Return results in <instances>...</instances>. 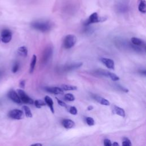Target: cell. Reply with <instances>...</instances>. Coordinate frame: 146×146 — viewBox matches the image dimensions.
<instances>
[{"instance_id":"obj_19","label":"cell","mask_w":146,"mask_h":146,"mask_svg":"<svg viewBox=\"0 0 146 146\" xmlns=\"http://www.w3.org/2000/svg\"><path fill=\"white\" fill-rule=\"evenodd\" d=\"M17 52L19 55L23 56V57H26L27 55L28 50H27V48L26 47L21 46L18 48Z\"/></svg>"},{"instance_id":"obj_32","label":"cell","mask_w":146,"mask_h":146,"mask_svg":"<svg viewBox=\"0 0 146 146\" xmlns=\"http://www.w3.org/2000/svg\"><path fill=\"white\" fill-rule=\"evenodd\" d=\"M93 108H94V107H93V106H88V107H87V110H88V111H91V110H93Z\"/></svg>"},{"instance_id":"obj_23","label":"cell","mask_w":146,"mask_h":146,"mask_svg":"<svg viewBox=\"0 0 146 146\" xmlns=\"http://www.w3.org/2000/svg\"><path fill=\"white\" fill-rule=\"evenodd\" d=\"M34 103V104H35V107L38 108H40L42 106H44L46 105L45 102H44V101H43L40 99H37V100H35V102Z\"/></svg>"},{"instance_id":"obj_14","label":"cell","mask_w":146,"mask_h":146,"mask_svg":"<svg viewBox=\"0 0 146 146\" xmlns=\"http://www.w3.org/2000/svg\"><path fill=\"white\" fill-rule=\"evenodd\" d=\"M82 63H72V64H70L68 65H66L63 70L65 71H71V70H73L75 69H76L79 67H80L82 65Z\"/></svg>"},{"instance_id":"obj_16","label":"cell","mask_w":146,"mask_h":146,"mask_svg":"<svg viewBox=\"0 0 146 146\" xmlns=\"http://www.w3.org/2000/svg\"><path fill=\"white\" fill-rule=\"evenodd\" d=\"M44 102L48 106V107L50 108V110L51 111L52 113H54V102L51 98H50L49 96H46L44 97Z\"/></svg>"},{"instance_id":"obj_4","label":"cell","mask_w":146,"mask_h":146,"mask_svg":"<svg viewBox=\"0 0 146 146\" xmlns=\"http://www.w3.org/2000/svg\"><path fill=\"white\" fill-rule=\"evenodd\" d=\"M17 91L22 102L24 103L31 104L34 103L33 100L30 97H29L23 90L21 89H17Z\"/></svg>"},{"instance_id":"obj_24","label":"cell","mask_w":146,"mask_h":146,"mask_svg":"<svg viewBox=\"0 0 146 146\" xmlns=\"http://www.w3.org/2000/svg\"><path fill=\"white\" fill-rule=\"evenodd\" d=\"M64 99L66 100H68V101H70V102H72V101H74L75 98V96L71 94H65L64 95Z\"/></svg>"},{"instance_id":"obj_3","label":"cell","mask_w":146,"mask_h":146,"mask_svg":"<svg viewBox=\"0 0 146 146\" xmlns=\"http://www.w3.org/2000/svg\"><path fill=\"white\" fill-rule=\"evenodd\" d=\"M76 38L75 35L68 34L66 35L63 40V46L65 48L68 49L72 47L76 43Z\"/></svg>"},{"instance_id":"obj_17","label":"cell","mask_w":146,"mask_h":146,"mask_svg":"<svg viewBox=\"0 0 146 146\" xmlns=\"http://www.w3.org/2000/svg\"><path fill=\"white\" fill-rule=\"evenodd\" d=\"M113 112L114 113H115L117 115H119L121 117H124L125 115V112L123 108H121L119 107H117L116 106H113Z\"/></svg>"},{"instance_id":"obj_11","label":"cell","mask_w":146,"mask_h":146,"mask_svg":"<svg viewBox=\"0 0 146 146\" xmlns=\"http://www.w3.org/2000/svg\"><path fill=\"white\" fill-rule=\"evenodd\" d=\"M44 89L48 92L54 94H63L64 92L61 87H46Z\"/></svg>"},{"instance_id":"obj_20","label":"cell","mask_w":146,"mask_h":146,"mask_svg":"<svg viewBox=\"0 0 146 146\" xmlns=\"http://www.w3.org/2000/svg\"><path fill=\"white\" fill-rule=\"evenodd\" d=\"M36 56L35 55H33L32 58H31V63H30V70L29 72L30 73H33L34 68H35V66L36 64Z\"/></svg>"},{"instance_id":"obj_8","label":"cell","mask_w":146,"mask_h":146,"mask_svg":"<svg viewBox=\"0 0 146 146\" xmlns=\"http://www.w3.org/2000/svg\"><path fill=\"white\" fill-rule=\"evenodd\" d=\"M12 38L11 31L9 29H3L1 32V40L5 43H9Z\"/></svg>"},{"instance_id":"obj_18","label":"cell","mask_w":146,"mask_h":146,"mask_svg":"<svg viewBox=\"0 0 146 146\" xmlns=\"http://www.w3.org/2000/svg\"><path fill=\"white\" fill-rule=\"evenodd\" d=\"M138 10L140 12H141L142 13H145L146 4H145V1L144 0H139V1Z\"/></svg>"},{"instance_id":"obj_5","label":"cell","mask_w":146,"mask_h":146,"mask_svg":"<svg viewBox=\"0 0 146 146\" xmlns=\"http://www.w3.org/2000/svg\"><path fill=\"white\" fill-rule=\"evenodd\" d=\"M52 55V48L51 46L47 47L44 50L42 58V63L44 64H46L51 59Z\"/></svg>"},{"instance_id":"obj_31","label":"cell","mask_w":146,"mask_h":146,"mask_svg":"<svg viewBox=\"0 0 146 146\" xmlns=\"http://www.w3.org/2000/svg\"><path fill=\"white\" fill-rule=\"evenodd\" d=\"M19 86L21 87L22 88H24L25 86V81L24 80H22L21 81H20L19 82Z\"/></svg>"},{"instance_id":"obj_2","label":"cell","mask_w":146,"mask_h":146,"mask_svg":"<svg viewBox=\"0 0 146 146\" xmlns=\"http://www.w3.org/2000/svg\"><path fill=\"white\" fill-rule=\"evenodd\" d=\"M106 18L104 17H99L98 13L95 12L91 14L88 18L84 22V26H88L92 23L103 22L106 21Z\"/></svg>"},{"instance_id":"obj_12","label":"cell","mask_w":146,"mask_h":146,"mask_svg":"<svg viewBox=\"0 0 146 146\" xmlns=\"http://www.w3.org/2000/svg\"><path fill=\"white\" fill-rule=\"evenodd\" d=\"M131 41L133 44L141 47L144 49L145 48V42L143 40L136 37H133L131 39Z\"/></svg>"},{"instance_id":"obj_25","label":"cell","mask_w":146,"mask_h":146,"mask_svg":"<svg viewBox=\"0 0 146 146\" xmlns=\"http://www.w3.org/2000/svg\"><path fill=\"white\" fill-rule=\"evenodd\" d=\"M86 123L87 124L90 125V126H91V125H94L95 124V121L94 120V119L92 117H87L86 118Z\"/></svg>"},{"instance_id":"obj_22","label":"cell","mask_w":146,"mask_h":146,"mask_svg":"<svg viewBox=\"0 0 146 146\" xmlns=\"http://www.w3.org/2000/svg\"><path fill=\"white\" fill-rule=\"evenodd\" d=\"M22 108L24 110L25 114L26 117H31L33 116V115H32V113L31 112V110H30V108L28 106H23L22 107Z\"/></svg>"},{"instance_id":"obj_21","label":"cell","mask_w":146,"mask_h":146,"mask_svg":"<svg viewBox=\"0 0 146 146\" xmlns=\"http://www.w3.org/2000/svg\"><path fill=\"white\" fill-rule=\"evenodd\" d=\"M61 88L64 91H74L77 90V87L70 84H63L61 86Z\"/></svg>"},{"instance_id":"obj_34","label":"cell","mask_w":146,"mask_h":146,"mask_svg":"<svg viewBox=\"0 0 146 146\" xmlns=\"http://www.w3.org/2000/svg\"><path fill=\"white\" fill-rule=\"evenodd\" d=\"M140 72H141V74H143L144 75H145L146 71H145V70H141V71H140Z\"/></svg>"},{"instance_id":"obj_9","label":"cell","mask_w":146,"mask_h":146,"mask_svg":"<svg viewBox=\"0 0 146 146\" xmlns=\"http://www.w3.org/2000/svg\"><path fill=\"white\" fill-rule=\"evenodd\" d=\"M7 96L13 102L16 103L20 104L22 102L18 93H17L16 91H14V90H10L7 94Z\"/></svg>"},{"instance_id":"obj_28","label":"cell","mask_w":146,"mask_h":146,"mask_svg":"<svg viewBox=\"0 0 146 146\" xmlns=\"http://www.w3.org/2000/svg\"><path fill=\"white\" fill-rule=\"evenodd\" d=\"M19 68V63H17V62H16V63L14 64V66H13V67L12 72H13V73H16V72L18 71Z\"/></svg>"},{"instance_id":"obj_13","label":"cell","mask_w":146,"mask_h":146,"mask_svg":"<svg viewBox=\"0 0 146 146\" xmlns=\"http://www.w3.org/2000/svg\"><path fill=\"white\" fill-rule=\"evenodd\" d=\"M62 124L63 125V126L64 128H66L67 129L72 128L75 126L74 121H73L72 120H71L70 119H63L62 121Z\"/></svg>"},{"instance_id":"obj_33","label":"cell","mask_w":146,"mask_h":146,"mask_svg":"<svg viewBox=\"0 0 146 146\" xmlns=\"http://www.w3.org/2000/svg\"><path fill=\"white\" fill-rule=\"evenodd\" d=\"M31 145H38V146H42V144L40 143H35V144H31Z\"/></svg>"},{"instance_id":"obj_7","label":"cell","mask_w":146,"mask_h":146,"mask_svg":"<svg viewBox=\"0 0 146 146\" xmlns=\"http://www.w3.org/2000/svg\"><path fill=\"white\" fill-rule=\"evenodd\" d=\"M8 116L9 117L13 119L21 120L23 118L24 113L22 110L14 109L9 111V112L8 113Z\"/></svg>"},{"instance_id":"obj_15","label":"cell","mask_w":146,"mask_h":146,"mask_svg":"<svg viewBox=\"0 0 146 146\" xmlns=\"http://www.w3.org/2000/svg\"><path fill=\"white\" fill-rule=\"evenodd\" d=\"M93 98L95 99V100H96V101H97L98 103H99L100 104H101L102 105L109 106L110 104L109 101L107 99H106L105 98H102L100 96L95 95L94 96H93Z\"/></svg>"},{"instance_id":"obj_6","label":"cell","mask_w":146,"mask_h":146,"mask_svg":"<svg viewBox=\"0 0 146 146\" xmlns=\"http://www.w3.org/2000/svg\"><path fill=\"white\" fill-rule=\"evenodd\" d=\"M96 74H99L100 75H103L108 78H110L113 81H117L119 80V77L117 76L116 74L104 70H98L96 71Z\"/></svg>"},{"instance_id":"obj_26","label":"cell","mask_w":146,"mask_h":146,"mask_svg":"<svg viewBox=\"0 0 146 146\" xmlns=\"http://www.w3.org/2000/svg\"><path fill=\"white\" fill-rule=\"evenodd\" d=\"M69 112L71 114L74 115H76L78 113V111H77L76 108L75 107H74V106H71V107H70Z\"/></svg>"},{"instance_id":"obj_30","label":"cell","mask_w":146,"mask_h":146,"mask_svg":"<svg viewBox=\"0 0 146 146\" xmlns=\"http://www.w3.org/2000/svg\"><path fill=\"white\" fill-rule=\"evenodd\" d=\"M104 145L106 146H111V145H112V143H111V141H110V140L106 139L104 140Z\"/></svg>"},{"instance_id":"obj_1","label":"cell","mask_w":146,"mask_h":146,"mask_svg":"<svg viewBox=\"0 0 146 146\" xmlns=\"http://www.w3.org/2000/svg\"><path fill=\"white\" fill-rule=\"evenodd\" d=\"M31 27L42 32H47L51 30L52 25L51 23L48 21H34L31 24Z\"/></svg>"},{"instance_id":"obj_29","label":"cell","mask_w":146,"mask_h":146,"mask_svg":"<svg viewBox=\"0 0 146 146\" xmlns=\"http://www.w3.org/2000/svg\"><path fill=\"white\" fill-rule=\"evenodd\" d=\"M56 100H57V102H58V104L60 106H62V107H65V108H66L67 107V105L64 102H63V101H62L61 100H59V99H58V98H56Z\"/></svg>"},{"instance_id":"obj_35","label":"cell","mask_w":146,"mask_h":146,"mask_svg":"<svg viewBox=\"0 0 146 146\" xmlns=\"http://www.w3.org/2000/svg\"><path fill=\"white\" fill-rule=\"evenodd\" d=\"M112 145H119V144L116 142H114L113 144H112Z\"/></svg>"},{"instance_id":"obj_27","label":"cell","mask_w":146,"mask_h":146,"mask_svg":"<svg viewBox=\"0 0 146 146\" xmlns=\"http://www.w3.org/2000/svg\"><path fill=\"white\" fill-rule=\"evenodd\" d=\"M132 144L131 143V141L128 138H124L123 142H122V145L123 146H130Z\"/></svg>"},{"instance_id":"obj_10","label":"cell","mask_w":146,"mask_h":146,"mask_svg":"<svg viewBox=\"0 0 146 146\" xmlns=\"http://www.w3.org/2000/svg\"><path fill=\"white\" fill-rule=\"evenodd\" d=\"M100 60L108 68L111 70H113L115 68V63L112 59L107 58H102Z\"/></svg>"}]
</instances>
